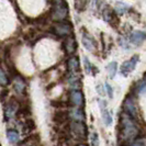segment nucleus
Masks as SVG:
<instances>
[{"label": "nucleus", "instance_id": "obj_13", "mask_svg": "<svg viewBox=\"0 0 146 146\" xmlns=\"http://www.w3.org/2000/svg\"><path fill=\"white\" fill-rule=\"evenodd\" d=\"M69 117L73 121H80V122H85V120H86V115H85V112H84L82 108H76V107L70 109Z\"/></svg>", "mask_w": 146, "mask_h": 146}, {"label": "nucleus", "instance_id": "obj_21", "mask_svg": "<svg viewBox=\"0 0 146 146\" xmlns=\"http://www.w3.org/2000/svg\"><path fill=\"white\" fill-rule=\"evenodd\" d=\"M127 9H129V7L124 3H122V2L117 3V6H115V11H117V15H123L124 12L127 11Z\"/></svg>", "mask_w": 146, "mask_h": 146}, {"label": "nucleus", "instance_id": "obj_25", "mask_svg": "<svg viewBox=\"0 0 146 146\" xmlns=\"http://www.w3.org/2000/svg\"><path fill=\"white\" fill-rule=\"evenodd\" d=\"M120 45L123 47V48H125V50H129L130 48V45H129V41H125L124 38H120Z\"/></svg>", "mask_w": 146, "mask_h": 146}, {"label": "nucleus", "instance_id": "obj_8", "mask_svg": "<svg viewBox=\"0 0 146 146\" xmlns=\"http://www.w3.org/2000/svg\"><path fill=\"white\" fill-rule=\"evenodd\" d=\"M81 42H82V45L85 46V48H86L88 52L94 53V52L96 51V48H97L96 41H95V38L91 36L90 34L84 32L82 35H81Z\"/></svg>", "mask_w": 146, "mask_h": 146}, {"label": "nucleus", "instance_id": "obj_4", "mask_svg": "<svg viewBox=\"0 0 146 146\" xmlns=\"http://www.w3.org/2000/svg\"><path fill=\"white\" fill-rule=\"evenodd\" d=\"M70 132L75 139H84L87 136V127L85 122L80 121H73L70 123Z\"/></svg>", "mask_w": 146, "mask_h": 146}, {"label": "nucleus", "instance_id": "obj_18", "mask_svg": "<svg viewBox=\"0 0 146 146\" xmlns=\"http://www.w3.org/2000/svg\"><path fill=\"white\" fill-rule=\"evenodd\" d=\"M107 69H108V74H109V77L112 79V78H114V76H115V74H117V62H111L108 67H107Z\"/></svg>", "mask_w": 146, "mask_h": 146}, {"label": "nucleus", "instance_id": "obj_1", "mask_svg": "<svg viewBox=\"0 0 146 146\" xmlns=\"http://www.w3.org/2000/svg\"><path fill=\"white\" fill-rule=\"evenodd\" d=\"M119 127H120V139L123 143H132L139 136V130L137 124L135 122V119L132 117L126 112H122L120 115L119 121Z\"/></svg>", "mask_w": 146, "mask_h": 146}, {"label": "nucleus", "instance_id": "obj_24", "mask_svg": "<svg viewBox=\"0 0 146 146\" xmlns=\"http://www.w3.org/2000/svg\"><path fill=\"white\" fill-rule=\"evenodd\" d=\"M84 64H85V70H86V73H87V74H90V73H91V69H92V65H91V63L89 62L88 57H84Z\"/></svg>", "mask_w": 146, "mask_h": 146}, {"label": "nucleus", "instance_id": "obj_19", "mask_svg": "<svg viewBox=\"0 0 146 146\" xmlns=\"http://www.w3.org/2000/svg\"><path fill=\"white\" fill-rule=\"evenodd\" d=\"M9 84H10V80H9V78H8L7 74L5 73V72L1 69V67H0V86H1V87H7Z\"/></svg>", "mask_w": 146, "mask_h": 146}, {"label": "nucleus", "instance_id": "obj_15", "mask_svg": "<svg viewBox=\"0 0 146 146\" xmlns=\"http://www.w3.org/2000/svg\"><path fill=\"white\" fill-rule=\"evenodd\" d=\"M67 67H68L69 73H78L79 69H80V64H79L78 58L75 57V56L69 57L67 60Z\"/></svg>", "mask_w": 146, "mask_h": 146}, {"label": "nucleus", "instance_id": "obj_5", "mask_svg": "<svg viewBox=\"0 0 146 146\" xmlns=\"http://www.w3.org/2000/svg\"><path fill=\"white\" fill-rule=\"evenodd\" d=\"M123 110H124V112L130 114L134 119L139 117V109H137L136 102L132 96H129L125 98L124 102H123Z\"/></svg>", "mask_w": 146, "mask_h": 146}, {"label": "nucleus", "instance_id": "obj_27", "mask_svg": "<svg viewBox=\"0 0 146 146\" xmlns=\"http://www.w3.org/2000/svg\"><path fill=\"white\" fill-rule=\"evenodd\" d=\"M131 146H144V144L141 143V142H135V143H133Z\"/></svg>", "mask_w": 146, "mask_h": 146}, {"label": "nucleus", "instance_id": "obj_23", "mask_svg": "<svg viewBox=\"0 0 146 146\" xmlns=\"http://www.w3.org/2000/svg\"><path fill=\"white\" fill-rule=\"evenodd\" d=\"M90 142H91V146H99V136H98V134L96 132H94L91 134Z\"/></svg>", "mask_w": 146, "mask_h": 146}, {"label": "nucleus", "instance_id": "obj_16", "mask_svg": "<svg viewBox=\"0 0 146 146\" xmlns=\"http://www.w3.org/2000/svg\"><path fill=\"white\" fill-rule=\"evenodd\" d=\"M13 88L19 95H23V92L25 91V88H27L25 81L23 80V78H21L20 76H17L13 80Z\"/></svg>", "mask_w": 146, "mask_h": 146}, {"label": "nucleus", "instance_id": "obj_22", "mask_svg": "<svg viewBox=\"0 0 146 146\" xmlns=\"http://www.w3.org/2000/svg\"><path fill=\"white\" fill-rule=\"evenodd\" d=\"M87 0H75V8L79 11H82L86 7Z\"/></svg>", "mask_w": 146, "mask_h": 146}, {"label": "nucleus", "instance_id": "obj_3", "mask_svg": "<svg viewBox=\"0 0 146 146\" xmlns=\"http://www.w3.org/2000/svg\"><path fill=\"white\" fill-rule=\"evenodd\" d=\"M53 32L62 37H67L73 35V25L72 23L66 21H58L53 25Z\"/></svg>", "mask_w": 146, "mask_h": 146}, {"label": "nucleus", "instance_id": "obj_10", "mask_svg": "<svg viewBox=\"0 0 146 146\" xmlns=\"http://www.w3.org/2000/svg\"><path fill=\"white\" fill-rule=\"evenodd\" d=\"M18 110H19V104L17 101L15 100L9 101L5 108V119L8 121V120H11L12 117H15Z\"/></svg>", "mask_w": 146, "mask_h": 146}, {"label": "nucleus", "instance_id": "obj_2", "mask_svg": "<svg viewBox=\"0 0 146 146\" xmlns=\"http://www.w3.org/2000/svg\"><path fill=\"white\" fill-rule=\"evenodd\" d=\"M68 15V5L65 0H55L52 9V19L55 21H64Z\"/></svg>", "mask_w": 146, "mask_h": 146}, {"label": "nucleus", "instance_id": "obj_12", "mask_svg": "<svg viewBox=\"0 0 146 146\" xmlns=\"http://www.w3.org/2000/svg\"><path fill=\"white\" fill-rule=\"evenodd\" d=\"M64 48H65V52L67 53V55H70V56L76 52L77 43H76L75 37L73 35L66 37L65 42H64Z\"/></svg>", "mask_w": 146, "mask_h": 146}, {"label": "nucleus", "instance_id": "obj_11", "mask_svg": "<svg viewBox=\"0 0 146 146\" xmlns=\"http://www.w3.org/2000/svg\"><path fill=\"white\" fill-rule=\"evenodd\" d=\"M145 40L146 32H144V31H133L129 37V41L134 45H141Z\"/></svg>", "mask_w": 146, "mask_h": 146}, {"label": "nucleus", "instance_id": "obj_26", "mask_svg": "<svg viewBox=\"0 0 146 146\" xmlns=\"http://www.w3.org/2000/svg\"><path fill=\"white\" fill-rule=\"evenodd\" d=\"M106 89H107V92H108V96L109 98H113V89L111 88L109 84H106Z\"/></svg>", "mask_w": 146, "mask_h": 146}, {"label": "nucleus", "instance_id": "obj_9", "mask_svg": "<svg viewBox=\"0 0 146 146\" xmlns=\"http://www.w3.org/2000/svg\"><path fill=\"white\" fill-rule=\"evenodd\" d=\"M99 107H100V111H101V117H102V121L104 125L109 126L112 123V115L110 113V111L107 109V103L104 100L99 99Z\"/></svg>", "mask_w": 146, "mask_h": 146}, {"label": "nucleus", "instance_id": "obj_6", "mask_svg": "<svg viewBox=\"0 0 146 146\" xmlns=\"http://www.w3.org/2000/svg\"><path fill=\"white\" fill-rule=\"evenodd\" d=\"M137 63H139V56H137V55H134V56H132L130 59L125 60L124 63L121 65V67H120L121 74H122L123 76H127L129 74H131L132 72L135 69Z\"/></svg>", "mask_w": 146, "mask_h": 146}, {"label": "nucleus", "instance_id": "obj_17", "mask_svg": "<svg viewBox=\"0 0 146 146\" xmlns=\"http://www.w3.org/2000/svg\"><path fill=\"white\" fill-rule=\"evenodd\" d=\"M7 139L8 142L11 143V144H15L19 142L20 139V135L19 133L15 131V130H8L7 131Z\"/></svg>", "mask_w": 146, "mask_h": 146}, {"label": "nucleus", "instance_id": "obj_28", "mask_svg": "<svg viewBox=\"0 0 146 146\" xmlns=\"http://www.w3.org/2000/svg\"><path fill=\"white\" fill-rule=\"evenodd\" d=\"M78 146H87V145H86V144H79Z\"/></svg>", "mask_w": 146, "mask_h": 146}, {"label": "nucleus", "instance_id": "obj_20", "mask_svg": "<svg viewBox=\"0 0 146 146\" xmlns=\"http://www.w3.org/2000/svg\"><path fill=\"white\" fill-rule=\"evenodd\" d=\"M136 94H139V95L146 94V80L139 81L136 85Z\"/></svg>", "mask_w": 146, "mask_h": 146}, {"label": "nucleus", "instance_id": "obj_14", "mask_svg": "<svg viewBox=\"0 0 146 146\" xmlns=\"http://www.w3.org/2000/svg\"><path fill=\"white\" fill-rule=\"evenodd\" d=\"M67 80L74 89L80 88V74H79V72L78 73H69L68 77H67Z\"/></svg>", "mask_w": 146, "mask_h": 146}, {"label": "nucleus", "instance_id": "obj_7", "mask_svg": "<svg viewBox=\"0 0 146 146\" xmlns=\"http://www.w3.org/2000/svg\"><path fill=\"white\" fill-rule=\"evenodd\" d=\"M69 101L76 108H82L85 104V99H84V95L80 90L78 89H73L69 94Z\"/></svg>", "mask_w": 146, "mask_h": 146}]
</instances>
